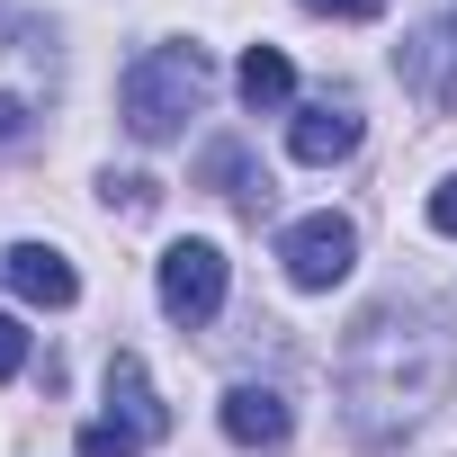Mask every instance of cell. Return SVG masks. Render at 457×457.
<instances>
[{
	"label": "cell",
	"instance_id": "1",
	"mask_svg": "<svg viewBox=\"0 0 457 457\" xmlns=\"http://www.w3.org/2000/svg\"><path fill=\"white\" fill-rule=\"evenodd\" d=\"M448 368H457V350H448L439 323H421L403 305H377L341 350V395H350L359 430H403L448 395Z\"/></svg>",
	"mask_w": 457,
	"mask_h": 457
},
{
	"label": "cell",
	"instance_id": "2",
	"mask_svg": "<svg viewBox=\"0 0 457 457\" xmlns=\"http://www.w3.org/2000/svg\"><path fill=\"white\" fill-rule=\"evenodd\" d=\"M197 99H206V54L197 46H153L117 81V108H126V135L135 144H170L197 117Z\"/></svg>",
	"mask_w": 457,
	"mask_h": 457
},
{
	"label": "cell",
	"instance_id": "3",
	"mask_svg": "<svg viewBox=\"0 0 457 457\" xmlns=\"http://www.w3.org/2000/svg\"><path fill=\"white\" fill-rule=\"evenodd\" d=\"M54 90H63L54 37H46L37 19H19V10H0V144H19V135L54 108Z\"/></svg>",
	"mask_w": 457,
	"mask_h": 457
},
{
	"label": "cell",
	"instance_id": "4",
	"mask_svg": "<svg viewBox=\"0 0 457 457\" xmlns=\"http://www.w3.org/2000/svg\"><path fill=\"white\" fill-rule=\"evenodd\" d=\"M278 261H287L296 287H341L359 270V224L350 215H305V224L278 234Z\"/></svg>",
	"mask_w": 457,
	"mask_h": 457
},
{
	"label": "cell",
	"instance_id": "5",
	"mask_svg": "<svg viewBox=\"0 0 457 457\" xmlns=\"http://www.w3.org/2000/svg\"><path fill=\"white\" fill-rule=\"evenodd\" d=\"M162 314L188 323V332L224 314V252L215 243H170L162 252Z\"/></svg>",
	"mask_w": 457,
	"mask_h": 457
},
{
	"label": "cell",
	"instance_id": "6",
	"mask_svg": "<svg viewBox=\"0 0 457 457\" xmlns=\"http://www.w3.org/2000/svg\"><path fill=\"white\" fill-rule=\"evenodd\" d=\"M287 153L314 162V170H323V162H350V153H359V108H350V99H314V108L287 126Z\"/></svg>",
	"mask_w": 457,
	"mask_h": 457
},
{
	"label": "cell",
	"instance_id": "7",
	"mask_svg": "<svg viewBox=\"0 0 457 457\" xmlns=\"http://www.w3.org/2000/svg\"><path fill=\"white\" fill-rule=\"evenodd\" d=\"M108 403H117V421H126L144 448H153V439H170V403L153 395V377H144V359H135V350H117V359H108Z\"/></svg>",
	"mask_w": 457,
	"mask_h": 457
},
{
	"label": "cell",
	"instance_id": "8",
	"mask_svg": "<svg viewBox=\"0 0 457 457\" xmlns=\"http://www.w3.org/2000/svg\"><path fill=\"white\" fill-rule=\"evenodd\" d=\"M287 395L278 386H234V395H224V439H234V448H287Z\"/></svg>",
	"mask_w": 457,
	"mask_h": 457
},
{
	"label": "cell",
	"instance_id": "9",
	"mask_svg": "<svg viewBox=\"0 0 457 457\" xmlns=\"http://www.w3.org/2000/svg\"><path fill=\"white\" fill-rule=\"evenodd\" d=\"M0 270H10V287H19L28 305H72V296H81L72 261H63V252H46V243H19V252L0 261Z\"/></svg>",
	"mask_w": 457,
	"mask_h": 457
},
{
	"label": "cell",
	"instance_id": "10",
	"mask_svg": "<svg viewBox=\"0 0 457 457\" xmlns=\"http://www.w3.org/2000/svg\"><path fill=\"white\" fill-rule=\"evenodd\" d=\"M403 72L457 117V28H430V37H412V54H403Z\"/></svg>",
	"mask_w": 457,
	"mask_h": 457
},
{
	"label": "cell",
	"instance_id": "11",
	"mask_svg": "<svg viewBox=\"0 0 457 457\" xmlns=\"http://www.w3.org/2000/svg\"><path fill=\"white\" fill-rule=\"evenodd\" d=\"M234 81H243V108H278V99H287V90H296V63H287V54H278V46H252V54H243V72H234Z\"/></svg>",
	"mask_w": 457,
	"mask_h": 457
},
{
	"label": "cell",
	"instance_id": "12",
	"mask_svg": "<svg viewBox=\"0 0 457 457\" xmlns=\"http://www.w3.org/2000/svg\"><path fill=\"white\" fill-rule=\"evenodd\" d=\"M81 457H144V439L126 421H81Z\"/></svg>",
	"mask_w": 457,
	"mask_h": 457
},
{
	"label": "cell",
	"instance_id": "13",
	"mask_svg": "<svg viewBox=\"0 0 457 457\" xmlns=\"http://www.w3.org/2000/svg\"><path fill=\"white\" fill-rule=\"evenodd\" d=\"M108 206H126V215H153V206H162V179L126 170V179H108Z\"/></svg>",
	"mask_w": 457,
	"mask_h": 457
},
{
	"label": "cell",
	"instance_id": "14",
	"mask_svg": "<svg viewBox=\"0 0 457 457\" xmlns=\"http://www.w3.org/2000/svg\"><path fill=\"white\" fill-rule=\"evenodd\" d=\"M19 368H28V332H19V323H10V314H0V386H10V377H19Z\"/></svg>",
	"mask_w": 457,
	"mask_h": 457
},
{
	"label": "cell",
	"instance_id": "15",
	"mask_svg": "<svg viewBox=\"0 0 457 457\" xmlns=\"http://www.w3.org/2000/svg\"><path fill=\"white\" fill-rule=\"evenodd\" d=\"M305 10H314V19H350V28H359V19H377V10H386V0H305Z\"/></svg>",
	"mask_w": 457,
	"mask_h": 457
},
{
	"label": "cell",
	"instance_id": "16",
	"mask_svg": "<svg viewBox=\"0 0 457 457\" xmlns=\"http://www.w3.org/2000/svg\"><path fill=\"white\" fill-rule=\"evenodd\" d=\"M430 224H439V234L457 243V179H439V188H430Z\"/></svg>",
	"mask_w": 457,
	"mask_h": 457
}]
</instances>
